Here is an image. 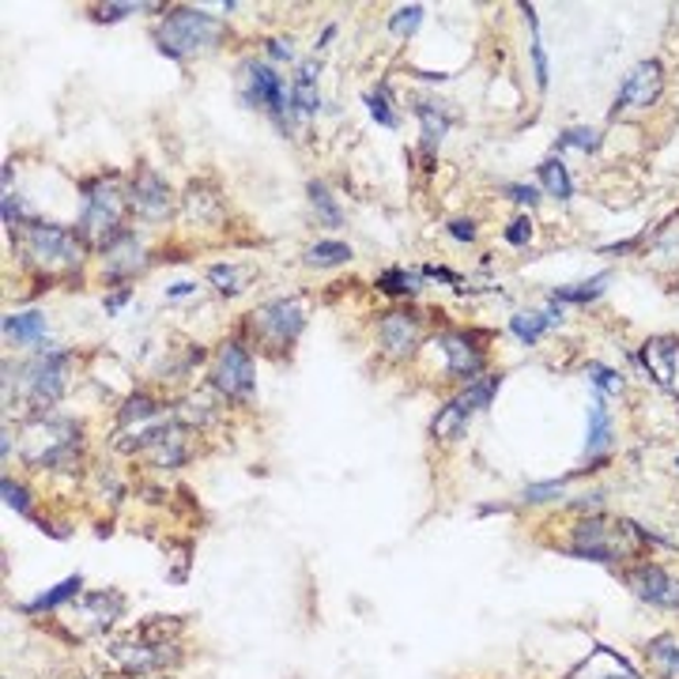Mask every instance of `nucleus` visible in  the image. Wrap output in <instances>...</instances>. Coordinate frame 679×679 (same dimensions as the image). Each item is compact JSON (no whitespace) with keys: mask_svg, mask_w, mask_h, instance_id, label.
Wrapping results in <instances>:
<instances>
[{"mask_svg":"<svg viewBox=\"0 0 679 679\" xmlns=\"http://www.w3.org/2000/svg\"><path fill=\"white\" fill-rule=\"evenodd\" d=\"M8 238H12L15 257H20L23 269L39 283H45V288L58 280L80 276V269H84L91 253L84 234L64 223H39V219H31V223L15 227Z\"/></svg>","mask_w":679,"mask_h":679,"instance_id":"nucleus-1","label":"nucleus"},{"mask_svg":"<svg viewBox=\"0 0 679 679\" xmlns=\"http://www.w3.org/2000/svg\"><path fill=\"white\" fill-rule=\"evenodd\" d=\"M646 540H654L646 529L635 525V521H623V518H582L574 521L571 529V540H566V552L574 558H589V563H608V566H619V563H630V558L641 555Z\"/></svg>","mask_w":679,"mask_h":679,"instance_id":"nucleus-2","label":"nucleus"},{"mask_svg":"<svg viewBox=\"0 0 679 679\" xmlns=\"http://www.w3.org/2000/svg\"><path fill=\"white\" fill-rule=\"evenodd\" d=\"M227 23L219 15H208L205 8L174 4L163 8V20L152 27V42L163 58L170 61H189L197 53H212L216 45H223Z\"/></svg>","mask_w":679,"mask_h":679,"instance_id":"nucleus-3","label":"nucleus"},{"mask_svg":"<svg viewBox=\"0 0 679 679\" xmlns=\"http://www.w3.org/2000/svg\"><path fill=\"white\" fill-rule=\"evenodd\" d=\"M80 189H84V212H80L76 231L84 234L91 250L103 253L117 234L128 231V227H122L128 212V186L122 181V174H98Z\"/></svg>","mask_w":679,"mask_h":679,"instance_id":"nucleus-4","label":"nucleus"},{"mask_svg":"<svg viewBox=\"0 0 679 679\" xmlns=\"http://www.w3.org/2000/svg\"><path fill=\"white\" fill-rule=\"evenodd\" d=\"M80 446H84V427L76 419H50L34 416L23 427V461L39 472H69L80 461Z\"/></svg>","mask_w":679,"mask_h":679,"instance_id":"nucleus-5","label":"nucleus"},{"mask_svg":"<svg viewBox=\"0 0 679 679\" xmlns=\"http://www.w3.org/2000/svg\"><path fill=\"white\" fill-rule=\"evenodd\" d=\"M238 95H242L246 106L264 109L280 133H291V128H295L299 114L291 109V87L283 84V76L272 64H264L257 58L242 61V69H238Z\"/></svg>","mask_w":679,"mask_h":679,"instance_id":"nucleus-6","label":"nucleus"},{"mask_svg":"<svg viewBox=\"0 0 679 679\" xmlns=\"http://www.w3.org/2000/svg\"><path fill=\"white\" fill-rule=\"evenodd\" d=\"M72 359H76V355H72L69 347H50V352L42 347L31 363L20 366V389H23L27 408H31L34 416H45V411L64 397Z\"/></svg>","mask_w":679,"mask_h":679,"instance_id":"nucleus-7","label":"nucleus"},{"mask_svg":"<svg viewBox=\"0 0 679 679\" xmlns=\"http://www.w3.org/2000/svg\"><path fill=\"white\" fill-rule=\"evenodd\" d=\"M306 328V310H302V299L295 295H280L269 299L246 317V333H250L253 347H291Z\"/></svg>","mask_w":679,"mask_h":679,"instance_id":"nucleus-8","label":"nucleus"},{"mask_svg":"<svg viewBox=\"0 0 679 679\" xmlns=\"http://www.w3.org/2000/svg\"><path fill=\"white\" fill-rule=\"evenodd\" d=\"M212 389L219 397L234 404H250L257 397V366H253V347L246 340H223L212 355Z\"/></svg>","mask_w":679,"mask_h":679,"instance_id":"nucleus-9","label":"nucleus"},{"mask_svg":"<svg viewBox=\"0 0 679 679\" xmlns=\"http://www.w3.org/2000/svg\"><path fill=\"white\" fill-rule=\"evenodd\" d=\"M128 449L148 457L155 468H181L192 457V430L181 424V419H167V424L140 430Z\"/></svg>","mask_w":679,"mask_h":679,"instance_id":"nucleus-10","label":"nucleus"},{"mask_svg":"<svg viewBox=\"0 0 679 679\" xmlns=\"http://www.w3.org/2000/svg\"><path fill=\"white\" fill-rule=\"evenodd\" d=\"M435 344L442 347L449 382L472 385L476 378L488 374V352H483L480 340H476V333H468V328H442Z\"/></svg>","mask_w":679,"mask_h":679,"instance_id":"nucleus-11","label":"nucleus"},{"mask_svg":"<svg viewBox=\"0 0 679 679\" xmlns=\"http://www.w3.org/2000/svg\"><path fill=\"white\" fill-rule=\"evenodd\" d=\"M128 212L144 223H167L174 216V189L152 167H140L128 181Z\"/></svg>","mask_w":679,"mask_h":679,"instance_id":"nucleus-12","label":"nucleus"},{"mask_svg":"<svg viewBox=\"0 0 679 679\" xmlns=\"http://www.w3.org/2000/svg\"><path fill=\"white\" fill-rule=\"evenodd\" d=\"M419 344H424V317L416 310H385L378 317V347L385 359H411Z\"/></svg>","mask_w":679,"mask_h":679,"instance_id":"nucleus-13","label":"nucleus"},{"mask_svg":"<svg viewBox=\"0 0 679 679\" xmlns=\"http://www.w3.org/2000/svg\"><path fill=\"white\" fill-rule=\"evenodd\" d=\"M665 91V69H660L657 58L638 61L635 69L627 72V80L619 84L616 98H612V117H619L623 109H649Z\"/></svg>","mask_w":679,"mask_h":679,"instance_id":"nucleus-14","label":"nucleus"},{"mask_svg":"<svg viewBox=\"0 0 679 679\" xmlns=\"http://www.w3.org/2000/svg\"><path fill=\"white\" fill-rule=\"evenodd\" d=\"M98 264H103L106 283L125 288L128 280H136L144 269H148L152 257H148V246H144L140 238H136L133 231H125V234H117L103 253H98Z\"/></svg>","mask_w":679,"mask_h":679,"instance_id":"nucleus-15","label":"nucleus"},{"mask_svg":"<svg viewBox=\"0 0 679 679\" xmlns=\"http://www.w3.org/2000/svg\"><path fill=\"white\" fill-rule=\"evenodd\" d=\"M627 589L638 596V600L654 604V608H665V612H679V577L668 574L665 566L657 563H638L623 574Z\"/></svg>","mask_w":679,"mask_h":679,"instance_id":"nucleus-16","label":"nucleus"},{"mask_svg":"<svg viewBox=\"0 0 679 679\" xmlns=\"http://www.w3.org/2000/svg\"><path fill=\"white\" fill-rule=\"evenodd\" d=\"M638 359L660 389L679 397V336H668V333L649 336L646 344H641Z\"/></svg>","mask_w":679,"mask_h":679,"instance_id":"nucleus-17","label":"nucleus"},{"mask_svg":"<svg viewBox=\"0 0 679 679\" xmlns=\"http://www.w3.org/2000/svg\"><path fill=\"white\" fill-rule=\"evenodd\" d=\"M566 679H646V676H641L627 657H619L616 649L593 646V654L585 657L577 668H571Z\"/></svg>","mask_w":679,"mask_h":679,"instance_id":"nucleus-18","label":"nucleus"},{"mask_svg":"<svg viewBox=\"0 0 679 679\" xmlns=\"http://www.w3.org/2000/svg\"><path fill=\"white\" fill-rule=\"evenodd\" d=\"M563 317H566V310H563V302H547L544 310H521V314H513L510 317V333L521 340V344H536L540 336L547 333V328H558L563 325Z\"/></svg>","mask_w":679,"mask_h":679,"instance_id":"nucleus-19","label":"nucleus"},{"mask_svg":"<svg viewBox=\"0 0 679 679\" xmlns=\"http://www.w3.org/2000/svg\"><path fill=\"white\" fill-rule=\"evenodd\" d=\"M416 117H419V133H424V152L435 155L438 144L446 140V133L453 128V114H449V103H438V98H416Z\"/></svg>","mask_w":679,"mask_h":679,"instance_id":"nucleus-20","label":"nucleus"},{"mask_svg":"<svg viewBox=\"0 0 679 679\" xmlns=\"http://www.w3.org/2000/svg\"><path fill=\"white\" fill-rule=\"evenodd\" d=\"M125 612V596L106 589V593H87L80 600V619H84L87 630H109Z\"/></svg>","mask_w":679,"mask_h":679,"instance_id":"nucleus-21","label":"nucleus"},{"mask_svg":"<svg viewBox=\"0 0 679 679\" xmlns=\"http://www.w3.org/2000/svg\"><path fill=\"white\" fill-rule=\"evenodd\" d=\"M317 72H321L317 58H310V61H302V64H299L295 80H291V109H295L299 117H314L317 109H321Z\"/></svg>","mask_w":679,"mask_h":679,"instance_id":"nucleus-22","label":"nucleus"},{"mask_svg":"<svg viewBox=\"0 0 679 679\" xmlns=\"http://www.w3.org/2000/svg\"><path fill=\"white\" fill-rule=\"evenodd\" d=\"M468 424H472V411L464 408L461 397H453L438 408L435 419H430V438H435V442H457L468 430Z\"/></svg>","mask_w":679,"mask_h":679,"instance_id":"nucleus-23","label":"nucleus"},{"mask_svg":"<svg viewBox=\"0 0 679 679\" xmlns=\"http://www.w3.org/2000/svg\"><path fill=\"white\" fill-rule=\"evenodd\" d=\"M45 333H50V321H45L42 310H27V314H8L4 317V336L15 340V344H42Z\"/></svg>","mask_w":679,"mask_h":679,"instance_id":"nucleus-24","label":"nucleus"},{"mask_svg":"<svg viewBox=\"0 0 679 679\" xmlns=\"http://www.w3.org/2000/svg\"><path fill=\"white\" fill-rule=\"evenodd\" d=\"M612 435H616V424H612V411L604 397H593L589 400V435H585V453L596 457L612 446Z\"/></svg>","mask_w":679,"mask_h":679,"instance_id":"nucleus-25","label":"nucleus"},{"mask_svg":"<svg viewBox=\"0 0 679 679\" xmlns=\"http://www.w3.org/2000/svg\"><path fill=\"white\" fill-rule=\"evenodd\" d=\"M80 593H84V577L72 574V577H64L61 585H53V589L39 593L34 600H27L23 612H27V616H39V612H53V608H61V604H69V600H80Z\"/></svg>","mask_w":679,"mask_h":679,"instance_id":"nucleus-26","label":"nucleus"},{"mask_svg":"<svg viewBox=\"0 0 679 679\" xmlns=\"http://www.w3.org/2000/svg\"><path fill=\"white\" fill-rule=\"evenodd\" d=\"M646 657H649V668H654L660 679H679V638L676 635H657L646 646Z\"/></svg>","mask_w":679,"mask_h":679,"instance_id":"nucleus-27","label":"nucleus"},{"mask_svg":"<svg viewBox=\"0 0 679 679\" xmlns=\"http://www.w3.org/2000/svg\"><path fill=\"white\" fill-rule=\"evenodd\" d=\"M536 174H540V186H544L547 197H555V200H571L574 197V178H571V170H566V163L558 159V155H547V159L536 167Z\"/></svg>","mask_w":679,"mask_h":679,"instance_id":"nucleus-28","label":"nucleus"},{"mask_svg":"<svg viewBox=\"0 0 679 679\" xmlns=\"http://www.w3.org/2000/svg\"><path fill=\"white\" fill-rule=\"evenodd\" d=\"M306 192H310V208H314V216H317V223L321 227H344V208H340V200L333 197V189L325 186V181H310L306 186Z\"/></svg>","mask_w":679,"mask_h":679,"instance_id":"nucleus-29","label":"nucleus"},{"mask_svg":"<svg viewBox=\"0 0 679 679\" xmlns=\"http://www.w3.org/2000/svg\"><path fill=\"white\" fill-rule=\"evenodd\" d=\"M374 288L382 291V295L389 299H411L424 291V272H408V269H385L378 280H374Z\"/></svg>","mask_w":679,"mask_h":679,"instance_id":"nucleus-30","label":"nucleus"},{"mask_svg":"<svg viewBox=\"0 0 679 679\" xmlns=\"http://www.w3.org/2000/svg\"><path fill=\"white\" fill-rule=\"evenodd\" d=\"M608 280H612V272H596V276H593V280H585V283H571V288H555V291H552V299H555V302H563V306H589V302H596V299L604 295Z\"/></svg>","mask_w":679,"mask_h":679,"instance_id":"nucleus-31","label":"nucleus"},{"mask_svg":"<svg viewBox=\"0 0 679 679\" xmlns=\"http://www.w3.org/2000/svg\"><path fill=\"white\" fill-rule=\"evenodd\" d=\"M306 264L310 269H340V264H347L355 257V250L347 242H336V238H321V242L310 246L306 253Z\"/></svg>","mask_w":679,"mask_h":679,"instance_id":"nucleus-32","label":"nucleus"},{"mask_svg":"<svg viewBox=\"0 0 679 679\" xmlns=\"http://www.w3.org/2000/svg\"><path fill=\"white\" fill-rule=\"evenodd\" d=\"M208 283L219 291L223 299H238L246 291V283H250V269H242V264H212L208 269Z\"/></svg>","mask_w":679,"mask_h":679,"instance_id":"nucleus-33","label":"nucleus"},{"mask_svg":"<svg viewBox=\"0 0 679 679\" xmlns=\"http://www.w3.org/2000/svg\"><path fill=\"white\" fill-rule=\"evenodd\" d=\"M521 12H525V20L532 27V76H536V87L547 91V80H552V64H547V50H544V39H540V20H536V8L532 4H521Z\"/></svg>","mask_w":679,"mask_h":679,"instance_id":"nucleus-34","label":"nucleus"},{"mask_svg":"<svg viewBox=\"0 0 679 679\" xmlns=\"http://www.w3.org/2000/svg\"><path fill=\"white\" fill-rule=\"evenodd\" d=\"M502 389V374H483V378H476L472 385H464L457 397L464 400V408L472 411H483V408H491V400H494V393Z\"/></svg>","mask_w":679,"mask_h":679,"instance_id":"nucleus-35","label":"nucleus"},{"mask_svg":"<svg viewBox=\"0 0 679 679\" xmlns=\"http://www.w3.org/2000/svg\"><path fill=\"white\" fill-rule=\"evenodd\" d=\"M163 404L152 397V393H133V397L125 400L122 408V427H140V424H152V419H159Z\"/></svg>","mask_w":679,"mask_h":679,"instance_id":"nucleus-36","label":"nucleus"},{"mask_svg":"<svg viewBox=\"0 0 679 679\" xmlns=\"http://www.w3.org/2000/svg\"><path fill=\"white\" fill-rule=\"evenodd\" d=\"M600 148V133L589 125H574V128H566L563 136H558V144H555V152H582V155H589Z\"/></svg>","mask_w":679,"mask_h":679,"instance_id":"nucleus-37","label":"nucleus"},{"mask_svg":"<svg viewBox=\"0 0 679 679\" xmlns=\"http://www.w3.org/2000/svg\"><path fill=\"white\" fill-rule=\"evenodd\" d=\"M366 109H370V117L382 128H397L400 125L397 109L389 106V87H385V84H378V91H370V95H366Z\"/></svg>","mask_w":679,"mask_h":679,"instance_id":"nucleus-38","label":"nucleus"},{"mask_svg":"<svg viewBox=\"0 0 679 679\" xmlns=\"http://www.w3.org/2000/svg\"><path fill=\"white\" fill-rule=\"evenodd\" d=\"M566 483H571V476H563V480L529 483V488L521 491V502H529V506H540V502H558L566 494Z\"/></svg>","mask_w":679,"mask_h":679,"instance_id":"nucleus-39","label":"nucleus"},{"mask_svg":"<svg viewBox=\"0 0 679 679\" xmlns=\"http://www.w3.org/2000/svg\"><path fill=\"white\" fill-rule=\"evenodd\" d=\"M424 15H427V8H424V4L397 8V12H393V20H389V31L397 34V39H408V34H416V31H419Z\"/></svg>","mask_w":679,"mask_h":679,"instance_id":"nucleus-40","label":"nucleus"},{"mask_svg":"<svg viewBox=\"0 0 679 679\" xmlns=\"http://www.w3.org/2000/svg\"><path fill=\"white\" fill-rule=\"evenodd\" d=\"M0 494H4V506L8 510H15L20 518H34V513H31V494H27L23 483H15L12 476H4V480H0Z\"/></svg>","mask_w":679,"mask_h":679,"instance_id":"nucleus-41","label":"nucleus"},{"mask_svg":"<svg viewBox=\"0 0 679 679\" xmlns=\"http://www.w3.org/2000/svg\"><path fill=\"white\" fill-rule=\"evenodd\" d=\"M585 374H589V382L600 393H623V385H627L619 370H612V366H604V363H589L585 366Z\"/></svg>","mask_w":679,"mask_h":679,"instance_id":"nucleus-42","label":"nucleus"},{"mask_svg":"<svg viewBox=\"0 0 679 679\" xmlns=\"http://www.w3.org/2000/svg\"><path fill=\"white\" fill-rule=\"evenodd\" d=\"M91 12H95L98 23H117V20H125V15L144 12V4H98V8H91Z\"/></svg>","mask_w":679,"mask_h":679,"instance_id":"nucleus-43","label":"nucleus"},{"mask_svg":"<svg viewBox=\"0 0 679 679\" xmlns=\"http://www.w3.org/2000/svg\"><path fill=\"white\" fill-rule=\"evenodd\" d=\"M502 192H506L513 205H525V208H536L540 205V189L536 186H525V181H510V186H502Z\"/></svg>","mask_w":679,"mask_h":679,"instance_id":"nucleus-44","label":"nucleus"},{"mask_svg":"<svg viewBox=\"0 0 679 679\" xmlns=\"http://www.w3.org/2000/svg\"><path fill=\"white\" fill-rule=\"evenodd\" d=\"M502 238H506L510 246H518V250H521V246H529L532 242V219L529 216H518L506 227V231H502Z\"/></svg>","mask_w":679,"mask_h":679,"instance_id":"nucleus-45","label":"nucleus"},{"mask_svg":"<svg viewBox=\"0 0 679 679\" xmlns=\"http://www.w3.org/2000/svg\"><path fill=\"white\" fill-rule=\"evenodd\" d=\"M446 231H449V238H453V242H476V219H449L446 223Z\"/></svg>","mask_w":679,"mask_h":679,"instance_id":"nucleus-46","label":"nucleus"},{"mask_svg":"<svg viewBox=\"0 0 679 679\" xmlns=\"http://www.w3.org/2000/svg\"><path fill=\"white\" fill-rule=\"evenodd\" d=\"M419 272H424V280H442V283H449V288H457V291H461V283H464L461 276H457V272L442 269V264H424Z\"/></svg>","mask_w":679,"mask_h":679,"instance_id":"nucleus-47","label":"nucleus"},{"mask_svg":"<svg viewBox=\"0 0 679 679\" xmlns=\"http://www.w3.org/2000/svg\"><path fill=\"white\" fill-rule=\"evenodd\" d=\"M264 45H269L272 61H295V45H291V39H269Z\"/></svg>","mask_w":679,"mask_h":679,"instance_id":"nucleus-48","label":"nucleus"},{"mask_svg":"<svg viewBox=\"0 0 679 679\" xmlns=\"http://www.w3.org/2000/svg\"><path fill=\"white\" fill-rule=\"evenodd\" d=\"M128 299H133V288H117L114 295L103 299V310H106V314H117V310H122Z\"/></svg>","mask_w":679,"mask_h":679,"instance_id":"nucleus-49","label":"nucleus"},{"mask_svg":"<svg viewBox=\"0 0 679 679\" xmlns=\"http://www.w3.org/2000/svg\"><path fill=\"white\" fill-rule=\"evenodd\" d=\"M192 291H197V283H174V288H167V299H189Z\"/></svg>","mask_w":679,"mask_h":679,"instance_id":"nucleus-50","label":"nucleus"},{"mask_svg":"<svg viewBox=\"0 0 679 679\" xmlns=\"http://www.w3.org/2000/svg\"><path fill=\"white\" fill-rule=\"evenodd\" d=\"M0 457H12V430H4V438H0Z\"/></svg>","mask_w":679,"mask_h":679,"instance_id":"nucleus-51","label":"nucleus"},{"mask_svg":"<svg viewBox=\"0 0 679 679\" xmlns=\"http://www.w3.org/2000/svg\"><path fill=\"white\" fill-rule=\"evenodd\" d=\"M676 468H679V457H676Z\"/></svg>","mask_w":679,"mask_h":679,"instance_id":"nucleus-52","label":"nucleus"}]
</instances>
